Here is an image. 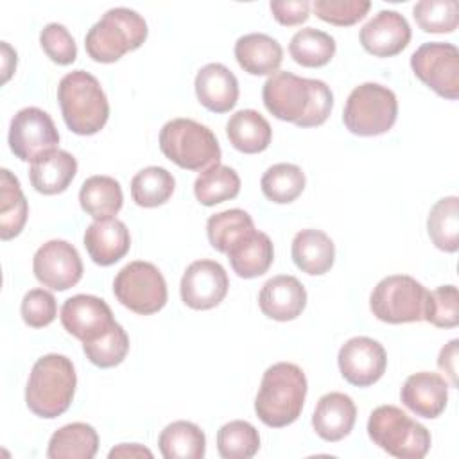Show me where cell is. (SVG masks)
<instances>
[{"label":"cell","mask_w":459,"mask_h":459,"mask_svg":"<svg viewBox=\"0 0 459 459\" xmlns=\"http://www.w3.org/2000/svg\"><path fill=\"white\" fill-rule=\"evenodd\" d=\"M267 111L298 127H317L326 122L333 108V93L325 81L299 77L292 72L273 74L262 88Z\"/></svg>","instance_id":"1"},{"label":"cell","mask_w":459,"mask_h":459,"mask_svg":"<svg viewBox=\"0 0 459 459\" xmlns=\"http://www.w3.org/2000/svg\"><path fill=\"white\" fill-rule=\"evenodd\" d=\"M305 396L307 377L303 369L292 362H276L262 377L255 412L264 425L281 429L299 418Z\"/></svg>","instance_id":"2"},{"label":"cell","mask_w":459,"mask_h":459,"mask_svg":"<svg viewBox=\"0 0 459 459\" xmlns=\"http://www.w3.org/2000/svg\"><path fill=\"white\" fill-rule=\"evenodd\" d=\"M77 385V375L72 360L59 353H48L38 359L30 369L25 403L39 418H57L72 403Z\"/></svg>","instance_id":"3"},{"label":"cell","mask_w":459,"mask_h":459,"mask_svg":"<svg viewBox=\"0 0 459 459\" xmlns=\"http://www.w3.org/2000/svg\"><path fill=\"white\" fill-rule=\"evenodd\" d=\"M57 100L66 127L75 134H95L108 122V97L97 77L90 72L74 70L66 74L59 81Z\"/></svg>","instance_id":"4"},{"label":"cell","mask_w":459,"mask_h":459,"mask_svg":"<svg viewBox=\"0 0 459 459\" xmlns=\"http://www.w3.org/2000/svg\"><path fill=\"white\" fill-rule=\"evenodd\" d=\"M147 23L133 9L115 7L88 30L84 48L97 63H115L124 54L136 50L147 39Z\"/></svg>","instance_id":"5"},{"label":"cell","mask_w":459,"mask_h":459,"mask_svg":"<svg viewBox=\"0 0 459 459\" xmlns=\"http://www.w3.org/2000/svg\"><path fill=\"white\" fill-rule=\"evenodd\" d=\"M160 149L185 170H204L221 160V145L210 127L192 118H172L160 131Z\"/></svg>","instance_id":"6"},{"label":"cell","mask_w":459,"mask_h":459,"mask_svg":"<svg viewBox=\"0 0 459 459\" xmlns=\"http://www.w3.org/2000/svg\"><path fill=\"white\" fill-rule=\"evenodd\" d=\"M368 436L398 459H421L430 450V432L394 405H380L369 414Z\"/></svg>","instance_id":"7"},{"label":"cell","mask_w":459,"mask_h":459,"mask_svg":"<svg viewBox=\"0 0 459 459\" xmlns=\"http://www.w3.org/2000/svg\"><path fill=\"white\" fill-rule=\"evenodd\" d=\"M398 117V100L393 90L377 82H364L346 99L342 122L357 136H378L387 133Z\"/></svg>","instance_id":"8"},{"label":"cell","mask_w":459,"mask_h":459,"mask_svg":"<svg viewBox=\"0 0 459 459\" xmlns=\"http://www.w3.org/2000/svg\"><path fill=\"white\" fill-rule=\"evenodd\" d=\"M427 289L409 274H391L382 278L371 296L373 316L389 325L416 323L423 319Z\"/></svg>","instance_id":"9"},{"label":"cell","mask_w":459,"mask_h":459,"mask_svg":"<svg viewBox=\"0 0 459 459\" xmlns=\"http://www.w3.org/2000/svg\"><path fill=\"white\" fill-rule=\"evenodd\" d=\"M113 294L131 312L151 316L167 303V281L154 264L134 260L115 276Z\"/></svg>","instance_id":"10"},{"label":"cell","mask_w":459,"mask_h":459,"mask_svg":"<svg viewBox=\"0 0 459 459\" xmlns=\"http://www.w3.org/2000/svg\"><path fill=\"white\" fill-rule=\"evenodd\" d=\"M414 75L439 97H459V50L452 43L430 41L420 45L411 56Z\"/></svg>","instance_id":"11"},{"label":"cell","mask_w":459,"mask_h":459,"mask_svg":"<svg viewBox=\"0 0 459 459\" xmlns=\"http://www.w3.org/2000/svg\"><path fill=\"white\" fill-rule=\"evenodd\" d=\"M7 142L18 160L34 161L41 154L57 149L59 133L47 111L29 106L13 117Z\"/></svg>","instance_id":"12"},{"label":"cell","mask_w":459,"mask_h":459,"mask_svg":"<svg viewBox=\"0 0 459 459\" xmlns=\"http://www.w3.org/2000/svg\"><path fill=\"white\" fill-rule=\"evenodd\" d=\"M36 280L52 290H66L82 278V260L77 249L66 240L45 242L32 258Z\"/></svg>","instance_id":"13"},{"label":"cell","mask_w":459,"mask_h":459,"mask_svg":"<svg viewBox=\"0 0 459 459\" xmlns=\"http://www.w3.org/2000/svg\"><path fill=\"white\" fill-rule=\"evenodd\" d=\"M337 364L342 378L357 387L373 385L382 378L387 368L384 346L371 337L348 339L337 355Z\"/></svg>","instance_id":"14"},{"label":"cell","mask_w":459,"mask_h":459,"mask_svg":"<svg viewBox=\"0 0 459 459\" xmlns=\"http://www.w3.org/2000/svg\"><path fill=\"white\" fill-rule=\"evenodd\" d=\"M230 280L226 269L215 260L192 262L181 278L179 292L186 307L194 310H210L228 294Z\"/></svg>","instance_id":"15"},{"label":"cell","mask_w":459,"mask_h":459,"mask_svg":"<svg viewBox=\"0 0 459 459\" xmlns=\"http://www.w3.org/2000/svg\"><path fill=\"white\" fill-rule=\"evenodd\" d=\"M63 328L82 342H91L115 326L109 305L91 294H75L61 307Z\"/></svg>","instance_id":"16"},{"label":"cell","mask_w":459,"mask_h":459,"mask_svg":"<svg viewBox=\"0 0 459 459\" xmlns=\"http://www.w3.org/2000/svg\"><path fill=\"white\" fill-rule=\"evenodd\" d=\"M359 41L371 56L393 57L409 45L411 25L403 14L384 9L360 29Z\"/></svg>","instance_id":"17"},{"label":"cell","mask_w":459,"mask_h":459,"mask_svg":"<svg viewBox=\"0 0 459 459\" xmlns=\"http://www.w3.org/2000/svg\"><path fill=\"white\" fill-rule=\"evenodd\" d=\"M258 307L269 319L292 321L307 307V290L296 276L278 274L262 285Z\"/></svg>","instance_id":"18"},{"label":"cell","mask_w":459,"mask_h":459,"mask_svg":"<svg viewBox=\"0 0 459 459\" xmlns=\"http://www.w3.org/2000/svg\"><path fill=\"white\" fill-rule=\"evenodd\" d=\"M400 400L416 416L434 420L446 407L448 384L441 375L432 371L412 373L402 385Z\"/></svg>","instance_id":"19"},{"label":"cell","mask_w":459,"mask_h":459,"mask_svg":"<svg viewBox=\"0 0 459 459\" xmlns=\"http://www.w3.org/2000/svg\"><path fill=\"white\" fill-rule=\"evenodd\" d=\"M84 247L97 265H113L122 260L131 247L129 230L115 217L95 219L84 231Z\"/></svg>","instance_id":"20"},{"label":"cell","mask_w":459,"mask_h":459,"mask_svg":"<svg viewBox=\"0 0 459 459\" xmlns=\"http://www.w3.org/2000/svg\"><path fill=\"white\" fill-rule=\"evenodd\" d=\"M197 100L213 113H228L238 100V81L235 74L221 65H204L194 81Z\"/></svg>","instance_id":"21"},{"label":"cell","mask_w":459,"mask_h":459,"mask_svg":"<svg viewBox=\"0 0 459 459\" xmlns=\"http://www.w3.org/2000/svg\"><path fill=\"white\" fill-rule=\"evenodd\" d=\"M357 420V407L353 400L339 391L326 393L319 398L312 414V427L316 434L330 443L346 437Z\"/></svg>","instance_id":"22"},{"label":"cell","mask_w":459,"mask_h":459,"mask_svg":"<svg viewBox=\"0 0 459 459\" xmlns=\"http://www.w3.org/2000/svg\"><path fill=\"white\" fill-rule=\"evenodd\" d=\"M226 255L233 273L240 278L249 280L262 276L269 271L274 260V247L265 233L253 228L251 231L238 237L230 246Z\"/></svg>","instance_id":"23"},{"label":"cell","mask_w":459,"mask_h":459,"mask_svg":"<svg viewBox=\"0 0 459 459\" xmlns=\"http://www.w3.org/2000/svg\"><path fill=\"white\" fill-rule=\"evenodd\" d=\"M77 174V160L63 149H54L41 154L29 167L30 185L43 195L65 192Z\"/></svg>","instance_id":"24"},{"label":"cell","mask_w":459,"mask_h":459,"mask_svg":"<svg viewBox=\"0 0 459 459\" xmlns=\"http://www.w3.org/2000/svg\"><path fill=\"white\" fill-rule=\"evenodd\" d=\"M233 52L240 68L251 75H273L278 72L283 59L281 45L262 32L240 36Z\"/></svg>","instance_id":"25"},{"label":"cell","mask_w":459,"mask_h":459,"mask_svg":"<svg viewBox=\"0 0 459 459\" xmlns=\"http://www.w3.org/2000/svg\"><path fill=\"white\" fill-rule=\"evenodd\" d=\"M290 255L298 269L310 276H321L335 262V246L325 231L308 228L294 235Z\"/></svg>","instance_id":"26"},{"label":"cell","mask_w":459,"mask_h":459,"mask_svg":"<svg viewBox=\"0 0 459 459\" xmlns=\"http://www.w3.org/2000/svg\"><path fill=\"white\" fill-rule=\"evenodd\" d=\"M226 134L230 143L244 154L262 152L273 140L269 122L255 109H240L233 113L226 124Z\"/></svg>","instance_id":"27"},{"label":"cell","mask_w":459,"mask_h":459,"mask_svg":"<svg viewBox=\"0 0 459 459\" xmlns=\"http://www.w3.org/2000/svg\"><path fill=\"white\" fill-rule=\"evenodd\" d=\"M99 450L97 430L82 421L57 429L48 441V459H91Z\"/></svg>","instance_id":"28"},{"label":"cell","mask_w":459,"mask_h":459,"mask_svg":"<svg viewBox=\"0 0 459 459\" xmlns=\"http://www.w3.org/2000/svg\"><path fill=\"white\" fill-rule=\"evenodd\" d=\"M81 208L93 219H108L120 212L124 194L120 183L111 176H90L79 190Z\"/></svg>","instance_id":"29"},{"label":"cell","mask_w":459,"mask_h":459,"mask_svg":"<svg viewBox=\"0 0 459 459\" xmlns=\"http://www.w3.org/2000/svg\"><path fill=\"white\" fill-rule=\"evenodd\" d=\"M29 206L22 192L18 178L7 170H0V237L11 240L18 237L27 222Z\"/></svg>","instance_id":"30"},{"label":"cell","mask_w":459,"mask_h":459,"mask_svg":"<svg viewBox=\"0 0 459 459\" xmlns=\"http://www.w3.org/2000/svg\"><path fill=\"white\" fill-rule=\"evenodd\" d=\"M158 446L165 459H203L206 437L195 423L179 420L161 430Z\"/></svg>","instance_id":"31"},{"label":"cell","mask_w":459,"mask_h":459,"mask_svg":"<svg viewBox=\"0 0 459 459\" xmlns=\"http://www.w3.org/2000/svg\"><path fill=\"white\" fill-rule=\"evenodd\" d=\"M240 192L238 174L222 163H215L204 169L194 181L195 199L204 206H215L219 203L235 199Z\"/></svg>","instance_id":"32"},{"label":"cell","mask_w":459,"mask_h":459,"mask_svg":"<svg viewBox=\"0 0 459 459\" xmlns=\"http://www.w3.org/2000/svg\"><path fill=\"white\" fill-rule=\"evenodd\" d=\"M427 231L432 244L445 251L455 253L459 247V199L448 195L439 199L429 212Z\"/></svg>","instance_id":"33"},{"label":"cell","mask_w":459,"mask_h":459,"mask_svg":"<svg viewBox=\"0 0 459 459\" xmlns=\"http://www.w3.org/2000/svg\"><path fill=\"white\" fill-rule=\"evenodd\" d=\"M290 57L307 68H319L330 63L335 54V39L319 29H299L289 43Z\"/></svg>","instance_id":"34"},{"label":"cell","mask_w":459,"mask_h":459,"mask_svg":"<svg viewBox=\"0 0 459 459\" xmlns=\"http://www.w3.org/2000/svg\"><path fill=\"white\" fill-rule=\"evenodd\" d=\"M176 188L174 176L163 167H145L131 179V197L142 208L165 204Z\"/></svg>","instance_id":"35"},{"label":"cell","mask_w":459,"mask_h":459,"mask_svg":"<svg viewBox=\"0 0 459 459\" xmlns=\"http://www.w3.org/2000/svg\"><path fill=\"white\" fill-rule=\"evenodd\" d=\"M305 174L294 163H276L269 167L262 179L260 188L262 194L276 204H287L296 201L305 190Z\"/></svg>","instance_id":"36"},{"label":"cell","mask_w":459,"mask_h":459,"mask_svg":"<svg viewBox=\"0 0 459 459\" xmlns=\"http://www.w3.org/2000/svg\"><path fill=\"white\" fill-rule=\"evenodd\" d=\"M258 448L260 436L249 421L233 420L217 430V452L222 459H249Z\"/></svg>","instance_id":"37"},{"label":"cell","mask_w":459,"mask_h":459,"mask_svg":"<svg viewBox=\"0 0 459 459\" xmlns=\"http://www.w3.org/2000/svg\"><path fill=\"white\" fill-rule=\"evenodd\" d=\"M253 228L255 222L247 212L240 208H231L219 212L208 219L206 235L213 249H217L219 253H226L238 237L251 231Z\"/></svg>","instance_id":"38"},{"label":"cell","mask_w":459,"mask_h":459,"mask_svg":"<svg viewBox=\"0 0 459 459\" xmlns=\"http://www.w3.org/2000/svg\"><path fill=\"white\" fill-rule=\"evenodd\" d=\"M82 351L93 366L102 369L115 368L126 359L129 351V335L118 323H115V326L99 339L82 342Z\"/></svg>","instance_id":"39"},{"label":"cell","mask_w":459,"mask_h":459,"mask_svg":"<svg viewBox=\"0 0 459 459\" xmlns=\"http://www.w3.org/2000/svg\"><path fill=\"white\" fill-rule=\"evenodd\" d=\"M412 16L423 32L448 34L457 29L459 5L455 0H421L414 5Z\"/></svg>","instance_id":"40"},{"label":"cell","mask_w":459,"mask_h":459,"mask_svg":"<svg viewBox=\"0 0 459 459\" xmlns=\"http://www.w3.org/2000/svg\"><path fill=\"white\" fill-rule=\"evenodd\" d=\"M423 319L437 328L459 325V294L455 285H441L427 292Z\"/></svg>","instance_id":"41"},{"label":"cell","mask_w":459,"mask_h":459,"mask_svg":"<svg viewBox=\"0 0 459 459\" xmlns=\"http://www.w3.org/2000/svg\"><path fill=\"white\" fill-rule=\"evenodd\" d=\"M314 13L319 20L337 25V27H350L360 22L369 7L371 2L368 0H316L312 4Z\"/></svg>","instance_id":"42"},{"label":"cell","mask_w":459,"mask_h":459,"mask_svg":"<svg viewBox=\"0 0 459 459\" xmlns=\"http://www.w3.org/2000/svg\"><path fill=\"white\" fill-rule=\"evenodd\" d=\"M39 43L45 54L61 66L72 65L77 57V45L68 29L61 23H47L39 32Z\"/></svg>","instance_id":"43"},{"label":"cell","mask_w":459,"mask_h":459,"mask_svg":"<svg viewBox=\"0 0 459 459\" xmlns=\"http://www.w3.org/2000/svg\"><path fill=\"white\" fill-rule=\"evenodd\" d=\"M22 319L30 328L48 326L57 316V303L52 292L45 289H30L22 299Z\"/></svg>","instance_id":"44"},{"label":"cell","mask_w":459,"mask_h":459,"mask_svg":"<svg viewBox=\"0 0 459 459\" xmlns=\"http://www.w3.org/2000/svg\"><path fill=\"white\" fill-rule=\"evenodd\" d=\"M269 9H271L274 20L285 27L301 25L310 16V2L308 0H273L269 4Z\"/></svg>","instance_id":"45"},{"label":"cell","mask_w":459,"mask_h":459,"mask_svg":"<svg viewBox=\"0 0 459 459\" xmlns=\"http://www.w3.org/2000/svg\"><path fill=\"white\" fill-rule=\"evenodd\" d=\"M457 348L459 341L452 339L448 344L441 348L437 357V368L448 377L452 387H457Z\"/></svg>","instance_id":"46"},{"label":"cell","mask_w":459,"mask_h":459,"mask_svg":"<svg viewBox=\"0 0 459 459\" xmlns=\"http://www.w3.org/2000/svg\"><path fill=\"white\" fill-rule=\"evenodd\" d=\"M108 457H109V459H113V457H149V459H151V457H152V452H151L149 448L138 445V443H131V445L122 443V445L111 448L109 454H108Z\"/></svg>","instance_id":"47"},{"label":"cell","mask_w":459,"mask_h":459,"mask_svg":"<svg viewBox=\"0 0 459 459\" xmlns=\"http://www.w3.org/2000/svg\"><path fill=\"white\" fill-rule=\"evenodd\" d=\"M2 52H4V79H2V82H7L11 74L16 68V52L5 41H2Z\"/></svg>","instance_id":"48"}]
</instances>
